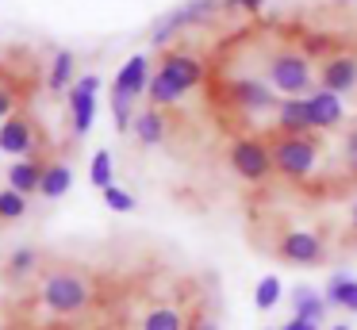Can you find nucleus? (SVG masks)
<instances>
[{"mask_svg":"<svg viewBox=\"0 0 357 330\" xmlns=\"http://www.w3.org/2000/svg\"><path fill=\"white\" fill-rule=\"evenodd\" d=\"M280 296H284V284H280V276H261L257 280V288H254V303H257V311H273V307L280 303Z\"/></svg>","mask_w":357,"mask_h":330,"instance_id":"a878e982","label":"nucleus"},{"mask_svg":"<svg viewBox=\"0 0 357 330\" xmlns=\"http://www.w3.org/2000/svg\"><path fill=\"white\" fill-rule=\"evenodd\" d=\"M100 196H104V204H108L112 211H123V215L139 207V204H135V196H131V192H127V188H119V184H108V188H104Z\"/></svg>","mask_w":357,"mask_h":330,"instance_id":"bb28decb","label":"nucleus"},{"mask_svg":"<svg viewBox=\"0 0 357 330\" xmlns=\"http://www.w3.org/2000/svg\"><path fill=\"white\" fill-rule=\"evenodd\" d=\"M277 130L280 135H315L307 112V96H284L277 104Z\"/></svg>","mask_w":357,"mask_h":330,"instance_id":"2eb2a0df","label":"nucleus"},{"mask_svg":"<svg viewBox=\"0 0 357 330\" xmlns=\"http://www.w3.org/2000/svg\"><path fill=\"white\" fill-rule=\"evenodd\" d=\"M35 265H39V250H35V246H20V250L8 253L4 273H8V280H24V276L35 273Z\"/></svg>","mask_w":357,"mask_h":330,"instance_id":"5701e85b","label":"nucleus"},{"mask_svg":"<svg viewBox=\"0 0 357 330\" xmlns=\"http://www.w3.org/2000/svg\"><path fill=\"white\" fill-rule=\"evenodd\" d=\"M223 96L238 112H277L280 104V96L269 89L265 77H231V81H223Z\"/></svg>","mask_w":357,"mask_h":330,"instance_id":"6e6552de","label":"nucleus"},{"mask_svg":"<svg viewBox=\"0 0 357 330\" xmlns=\"http://www.w3.org/2000/svg\"><path fill=\"white\" fill-rule=\"evenodd\" d=\"M100 77L96 73H85L73 81V89L66 92V104H70V123H73V135L85 138L96 123V92H100Z\"/></svg>","mask_w":357,"mask_h":330,"instance_id":"1a4fd4ad","label":"nucleus"},{"mask_svg":"<svg viewBox=\"0 0 357 330\" xmlns=\"http://www.w3.org/2000/svg\"><path fill=\"white\" fill-rule=\"evenodd\" d=\"M139 100H131L127 92H116L112 89V119H116V130L119 135H127L131 130V123H135V115H139Z\"/></svg>","mask_w":357,"mask_h":330,"instance_id":"b1692460","label":"nucleus"},{"mask_svg":"<svg viewBox=\"0 0 357 330\" xmlns=\"http://www.w3.org/2000/svg\"><path fill=\"white\" fill-rule=\"evenodd\" d=\"M131 135L139 146H146V150H154V146L165 142V135H169V123H165V112H158V107H146V112L135 115L131 123Z\"/></svg>","mask_w":357,"mask_h":330,"instance_id":"f3484780","label":"nucleus"},{"mask_svg":"<svg viewBox=\"0 0 357 330\" xmlns=\"http://www.w3.org/2000/svg\"><path fill=\"white\" fill-rule=\"evenodd\" d=\"M319 89L334 92V96H354L357 92V50H334L319 61V73H315Z\"/></svg>","mask_w":357,"mask_h":330,"instance_id":"0eeeda50","label":"nucleus"},{"mask_svg":"<svg viewBox=\"0 0 357 330\" xmlns=\"http://www.w3.org/2000/svg\"><path fill=\"white\" fill-rule=\"evenodd\" d=\"M265 81H269V89L280 100L284 96H311L319 89L315 66H311V58L300 46H277V50L265 54Z\"/></svg>","mask_w":357,"mask_h":330,"instance_id":"f257e3e1","label":"nucleus"},{"mask_svg":"<svg viewBox=\"0 0 357 330\" xmlns=\"http://www.w3.org/2000/svg\"><path fill=\"white\" fill-rule=\"evenodd\" d=\"M0 150L12 153V158H31L39 150V135H35V123L27 115L12 112L8 119L0 123Z\"/></svg>","mask_w":357,"mask_h":330,"instance_id":"9b49d317","label":"nucleus"},{"mask_svg":"<svg viewBox=\"0 0 357 330\" xmlns=\"http://www.w3.org/2000/svg\"><path fill=\"white\" fill-rule=\"evenodd\" d=\"M31 211V200L24 196V192H16V188H0V227H8V223H20L24 215Z\"/></svg>","mask_w":357,"mask_h":330,"instance_id":"4be33fe9","label":"nucleus"},{"mask_svg":"<svg viewBox=\"0 0 357 330\" xmlns=\"http://www.w3.org/2000/svg\"><path fill=\"white\" fill-rule=\"evenodd\" d=\"M326 330H349V327H346V322H334V327H326Z\"/></svg>","mask_w":357,"mask_h":330,"instance_id":"72a5a7b5","label":"nucleus"},{"mask_svg":"<svg viewBox=\"0 0 357 330\" xmlns=\"http://www.w3.org/2000/svg\"><path fill=\"white\" fill-rule=\"evenodd\" d=\"M93 296H96L93 280L77 269H54V273H47V280L39 288V303L58 319H73V315L89 311Z\"/></svg>","mask_w":357,"mask_h":330,"instance_id":"f03ea898","label":"nucleus"},{"mask_svg":"<svg viewBox=\"0 0 357 330\" xmlns=\"http://www.w3.org/2000/svg\"><path fill=\"white\" fill-rule=\"evenodd\" d=\"M89 181L96 184V188H108V184H116V161H112L108 150H96L93 161H89Z\"/></svg>","mask_w":357,"mask_h":330,"instance_id":"393cba45","label":"nucleus"},{"mask_svg":"<svg viewBox=\"0 0 357 330\" xmlns=\"http://www.w3.org/2000/svg\"><path fill=\"white\" fill-rule=\"evenodd\" d=\"M323 296H326V303H331V307L357 315V280H354L349 273H334L331 280H326Z\"/></svg>","mask_w":357,"mask_h":330,"instance_id":"6ab92c4d","label":"nucleus"},{"mask_svg":"<svg viewBox=\"0 0 357 330\" xmlns=\"http://www.w3.org/2000/svg\"><path fill=\"white\" fill-rule=\"evenodd\" d=\"M150 77H154V69H150V54H131V58L119 66L112 89H116V92H127L131 100H139V96H146Z\"/></svg>","mask_w":357,"mask_h":330,"instance_id":"ddd939ff","label":"nucleus"},{"mask_svg":"<svg viewBox=\"0 0 357 330\" xmlns=\"http://www.w3.org/2000/svg\"><path fill=\"white\" fill-rule=\"evenodd\" d=\"M349 238L357 242V200H354V207H349Z\"/></svg>","mask_w":357,"mask_h":330,"instance_id":"473e14b6","label":"nucleus"},{"mask_svg":"<svg viewBox=\"0 0 357 330\" xmlns=\"http://www.w3.org/2000/svg\"><path fill=\"white\" fill-rule=\"evenodd\" d=\"M70 188H73V169L66 165V161H50L47 173H43L39 196H43V200H62Z\"/></svg>","mask_w":357,"mask_h":330,"instance_id":"412c9836","label":"nucleus"},{"mask_svg":"<svg viewBox=\"0 0 357 330\" xmlns=\"http://www.w3.org/2000/svg\"><path fill=\"white\" fill-rule=\"evenodd\" d=\"M307 112H311L315 135H326V130H338L342 123H346V100L326 92V89H315L307 96Z\"/></svg>","mask_w":357,"mask_h":330,"instance_id":"f8f14e48","label":"nucleus"},{"mask_svg":"<svg viewBox=\"0 0 357 330\" xmlns=\"http://www.w3.org/2000/svg\"><path fill=\"white\" fill-rule=\"evenodd\" d=\"M269 150H273V169L277 177H284L288 184H303L319 165V135H269Z\"/></svg>","mask_w":357,"mask_h":330,"instance_id":"7ed1b4c3","label":"nucleus"},{"mask_svg":"<svg viewBox=\"0 0 357 330\" xmlns=\"http://www.w3.org/2000/svg\"><path fill=\"white\" fill-rule=\"evenodd\" d=\"M215 8H223V4H219V0H185L181 8H173L169 15H162V20L150 27V46H154V50H165L181 31L196 27V23H208L211 15H215Z\"/></svg>","mask_w":357,"mask_h":330,"instance_id":"39448f33","label":"nucleus"},{"mask_svg":"<svg viewBox=\"0 0 357 330\" xmlns=\"http://www.w3.org/2000/svg\"><path fill=\"white\" fill-rule=\"evenodd\" d=\"M219 4H223L227 12H250V15H254V12H261V8H265V0H219Z\"/></svg>","mask_w":357,"mask_h":330,"instance_id":"c85d7f7f","label":"nucleus"},{"mask_svg":"<svg viewBox=\"0 0 357 330\" xmlns=\"http://www.w3.org/2000/svg\"><path fill=\"white\" fill-rule=\"evenodd\" d=\"M154 77H162V81L169 84V89L177 92L181 100H185L192 89H200V84H204L208 69H204V61L196 58V54H185V50H165L162 58H158V66H154Z\"/></svg>","mask_w":357,"mask_h":330,"instance_id":"423d86ee","label":"nucleus"},{"mask_svg":"<svg viewBox=\"0 0 357 330\" xmlns=\"http://www.w3.org/2000/svg\"><path fill=\"white\" fill-rule=\"evenodd\" d=\"M188 330H219V322L211 315H196V319H188Z\"/></svg>","mask_w":357,"mask_h":330,"instance_id":"2f4dec72","label":"nucleus"},{"mask_svg":"<svg viewBox=\"0 0 357 330\" xmlns=\"http://www.w3.org/2000/svg\"><path fill=\"white\" fill-rule=\"evenodd\" d=\"M277 330H323V327H315V322H303V319H296V315H288V319L280 322Z\"/></svg>","mask_w":357,"mask_h":330,"instance_id":"7c9ffc66","label":"nucleus"},{"mask_svg":"<svg viewBox=\"0 0 357 330\" xmlns=\"http://www.w3.org/2000/svg\"><path fill=\"white\" fill-rule=\"evenodd\" d=\"M227 161L246 184H265L277 169H273V150L265 135H238L227 146Z\"/></svg>","mask_w":357,"mask_h":330,"instance_id":"20e7f679","label":"nucleus"},{"mask_svg":"<svg viewBox=\"0 0 357 330\" xmlns=\"http://www.w3.org/2000/svg\"><path fill=\"white\" fill-rule=\"evenodd\" d=\"M139 330H188V319H185V311L173 307V303H154L142 315Z\"/></svg>","mask_w":357,"mask_h":330,"instance_id":"aec40b11","label":"nucleus"},{"mask_svg":"<svg viewBox=\"0 0 357 330\" xmlns=\"http://www.w3.org/2000/svg\"><path fill=\"white\" fill-rule=\"evenodd\" d=\"M342 158H346V169L357 177V123L346 130V138H342Z\"/></svg>","mask_w":357,"mask_h":330,"instance_id":"cd10ccee","label":"nucleus"},{"mask_svg":"<svg viewBox=\"0 0 357 330\" xmlns=\"http://www.w3.org/2000/svg\"><path fill=\"white\" fill-rule=\"evenodd\" d=\"M338 4H346V0H338Z\"/></svg>","mask_w":357,"mask_h":330,"instance_id":"f704fd0d","label":"nucleus"},{"mask_svg":"<svg viewBox=\"0 0 357 330\" xmlns=\"http://www.w3.org/2000/svg\"><path fill=\"white\" fill-rule=\"evenodd\" d=\"M12 112H16V92H12L8 84H0V123L8 119Z\"/></svg>","mask_w":357,"mask_h":330,"instance_id":"c756f323","label":"nucleus"},{"mask_svg":"<svg viewBox=\"0 0 357 330\" xmlns=\"http://www.w3.org/2000/svg\"><path fill=\"white\" fill-rule=\"evenodd\" d=\"M277 257L288 265H323L326 261V242L311 230H284L277 238Z\"/></svg>","mask_w":357,"mask_h":330,"instance_id":"9d476101","label":"nucleus"},{"mask_svg":"<svg viewBox=\"0 0 357 330\" xmlns=\"http://www.w3.org/2000/svg\"><path fill=\"white\" fill-rule=\"evenodd\" d=\"M292 315L303 322H315V327H323L326 319H331V303H326L323 292L307 288V284H296L292 288Z\"/></svg>","mask_w":357,"mask_h":330,"instance_id":"dca6fc26","label":"nucleus"},{"mask_svg":"<svg viewBox=\"0 0 357 330\" xmlns=\"http://www.w3.org/2000/svg\"><path fill=\"white\" fill-rule=\"evenodd\" d=\"M47 165H50V161H43L39 153H31V158H16V161L8 165V173H4V181H8V188L24 192V196L31 200L35 192H39V184H43Z\"/></svg>","mask_w":357,"mask_h":330,"instance_id":"4468645a","label":"nucleus"},{"mask_svg":"<svg viewBox=\"0 0 357 330\" xmlns=\"http://www.w3.org/2000/svg\"><path fill=\"white\" fill-rule=\"evenodd\" d=\"M73 81H77V54L58 50L54 58H50V69H47V89L54 92V96H62V92L73 89Z\"/></svg>","mask_w":357,"mask_h":330,"instance_id":"a211bd4d","label":"nucleus"}]
</instances>
